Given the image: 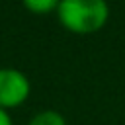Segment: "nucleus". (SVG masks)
<instances>
[{"label": "nucleus", "instance_id": "nucleus-1", "mask_svg": "<svg viewBox=\"0 0 125 125\" xmlns=\"http://www.w3.org/2000/svg\"><path fill=\"white\" fill-rule=\"evenodd\" d=\"M57 18L64 29L76 35H92L109 20L107 0H61Z\"/></svg>", "mask_w": 125, "mask_h": 125}, {"label": "nucleus", "instance_id": "nucleus-2", "mask_svg": "<svg viewBox=\"0 0 125 125\" xmlns=\"http://www.w3.org/2000/svg\"><path fill=\"white\" fill-rule=\"evenodd\" d=\"M29 78L16 68H0V107H16L29 96Z\"/></svg>", "mask_w": 125, "mask_h": 125}, {"label": "nucleus", "instance_id": "nucleus-3", "mask_svg": "<svg viewBox=\"0 0 125 125\" xmlns=\"http://www.w3.org/2000/svg\"><path fill=\"white\" fill-rule=\"evenodd\" d=\"M27 125H66V119L55 109H43L35 113Z\"/></svg>", "mask_w": 125, "mask_h": 125}, {"label": "nucleus", "instance_id": "nucleus-4", "mask_svg": "<svg viewBox=\"0 0 125 125\" xmlns=\"http://www.w3.org/2000/svg\"><path fill=\"white\" fill-rule=\"evenodd\" d=\"M23 6L33 12V14H49V12H57L61 0H21Z\"/></svg>", "mask_w": 125, "mask_h": 125}, {"label": "nucleus", "instance_id": "nucleus-5", "mask_svg": "<svg viewBox=\"0 0 125 125\" xmlns=\"http://www.w3.org/2000/svg\"><path fill=\"white\" fill-rule=\"evenodd\" d=\"M0 125H12V119H10L8 111L2 109V107H0Z\"/></svg>", "mask_w": 125, "mask_h": 125}]
</instances>
